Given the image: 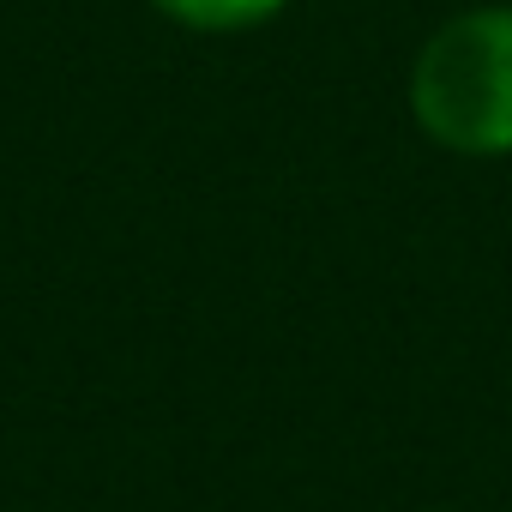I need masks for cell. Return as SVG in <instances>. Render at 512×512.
<instances>
[{
  "label": "cell",
  "instance_id": "7a4b0ae2",
  "mask_svg": "<svg viewBox=\"0 0 512 512\" xmlns=\"http://www.w3.org/2000/svg\"><path fill=\"white\" fill-rule=\"evenodd\" d=\"M151 13L181 31H199V37H241V31L284 19L290 0H151Z\"/></svg>",
  "mask_w": 512,
  "mask_h": 512
},
{
  "label": "cell",
  "instance_id": "6da1fadb",
  "mask_svg": "<svg viewBox=\"0 0 512 512\" xmlns=\"http://www.w3.org/2000/svg\"><path fill=\"white\" fill-rule=\"evenodd\" d=\"M410 115L452 157H512V0H482L428 31L410 61Z\"/></svg>",
  "mask_w": 512,
  "mask_h": 512
}]
</instances>
